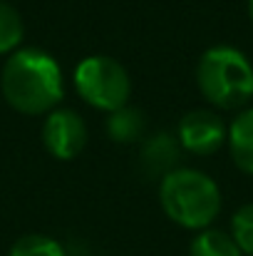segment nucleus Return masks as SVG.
I'll list each match as a JSON object with an SVG mask.
<instances>
[{"instance_id": "obj_1", "label": "nucleus", "mask_w": 253, "mask_h": 256, "mask_svg": "<svg viewBox=\"0 0 253 256\" xmlns=\"http://www.w3.org/2000/svg\"><path fill=\"white\" fill-rule=\"evenodd\" d=\"M5 102L22 114H45L57 107L65 94L62 70L57 60L42 50H15L0 75Z\"/></svg>"}, {"instance_id": "obj_2", "label": "nucleus", "mask_w": 253, "mask_h": 256, "mask_svg": "<svg viewBox=\"0 0 253 256\" xmlns=\"http://www.w3.org/2000/svg\"><path fill=\"white\" fill-rule=\"evenodd\" d=\"M159 202L174 224L194 232L209 229L221 212L219 184L209 174L189 167H179L162 179Z\"/></svg>"}, {"instance_id": "obj_3", "label": "nucleus", "mask_w": 253, "mask_h": 256, "mask_svg": "<svg viewBox=\"0 0 253 256\" xmlns=\"http://www.w3.org/2000/svg\"><path fill=\"white\" fill-rule=\"evenodd\" d=\"M196 82L214 107L239 110L253 97V65L241 50L214 45L199 58Z\"/></svg>"}, {"instance_id": "obj_4", "label": "nucleus", "mask_w": 253, "mask_h": 256, "mask_svg": "<svg viewBox=\"0 0 253 256\" xmlns=\"http://www.w3.org/2000/svg\"><path fill=\"white\" fill-rule=\"evenodd\" d=\"M75 87L87 104L104 112H117L129 102L132 94L127 70L107 55L84 58L75 70Z\"/></svg>"}, {"instance_id": "obj_5", "label": "nucleus", "mask_w": 253, "mask_h": 256, "mask_svg": "<svg viewBox=\"0 0 253 256\" xmlns=\"http://www.w3.org/2000/svg\"><path fill=\"white\" fill-rule=\"evenodd\" d=\"M176 140H179L181 150L199 154V157H209L226 144L229 127L211 110H191L181 117Z\"/></svg>"}, {"instance_id": "obj_6", "label": "nucleus", "mask_w": 253, "mask_h": 256, "mask_svg": "<svg viewBox=\"0 0 253 256\" xmlns=\"http://www.w3.org/2000/svg\"><path fill=\"white\" fill-rule=\"evenodd\" d=\"M42 142L57 160H75L87 144V124L75 110H52L42 124Z\"/></svg>"}, {"instance_id": "obj_7", "label": "nucleus", "mask_w": 253, "mask_h": 256, "mask_svg": "<svg viewBox=\"0 0 253 256\" xmlns=\"http://www.w3.org/2000/svg\"><path fill=\"white\" fill-rule=\"evenodd\" d=\"M181 144L174 134L159 132L154 137H149L142 147V167L152 176H167L174 170H179V160H181Z\"/></svg>"}, {"instance_id": "obj_8", "label": "nucleus", "mask_w": 253, "mask_h": 256, "mask_svg": "<svg viewBox=\"0 0 253 256\" xmlns=\"http://www.w3.org/2000/svg\"><path fill=\"white\" fill-rule=\"evenodd\" d=\"M229 152L244 174H253V107H246L229 124Z\"/></svg>"}, {"instance_id": "obj_9", "label": "nucleus", "mask_w": 253, "mask_h": 256, "mask_svg": "<svg viewBox=\"0 0 253 256\" xmlns=\"http://www.w3.org/2000/svg\"><path fill=\"white\" fill-rule=\"evenodd\" d=\"M144 132V114L137 107H119L117 112H109L107 120V134L119 144H132Z\"/></svg>"}, {"instance_id": "obj_10", "label": "nucleus", "mask_w": 253, "mask_h": 256, "mask_svg": "<svg viewBox=\"0 0 253 256\" xmlns=\"http://www.w3.org/2000/svg\"><path fill=\"white\" fill-rule=\"evenodd\" d=\"M189 256H244L239 244L234 242L231 234L221 232V229H204L194 236Z\"/></svg>"}, {"instance_id": "obj_11", "label": "nucleus", "mask_w": 253, "mask_h": 256, "mask_svg": "<svg viewBox=\"0 0 253 256\" xmlns=\"http://www.w3.org/2000/svg\"><path fill=\"white\" fill-rule=\"evenodd\" d=\"M22 35H25V25H22L20 12L10 2L0 0V55L17 50V45L22 42Z\"/></svg>"}, {"instance_id": "obj_12", "label": "nucleus", "mask_w": 253, "mask_h": 256, "mask_svg": "<svg viewBox=\"0 0 253 256\" xmlns=\"http://www.w3.org/2000/svg\"><path fill=\"white\" fill-rule=\"evenodd\" d=\"M7 256H67L62 244L52 236L45 234H25L20 236L12 246Z\"/></svg>"}, {"instance_id": "obj_13", "label": "nucleus", "mask_w": 253, "mask_h": 256, "mask_svg": "<svg viewBox=\"0 0 253 256\" xmlns=\"http://www.w3.org/2000/svg\"><path fill=\"white\" fill-rule=\"evenodd\" d=\"M231 236L239 244L241 254L253 256V202L244 204L231 219Z\"/></svg>"}, {"instance_id": "obj_14", "label": "nucleus", "mask_w": 253, "mask_h": 256, "mask_svg": "<svg viewBox=\"0 0 253 256\" xmlns=\"http://www.w3.org/2000/svg\"><path fill=\"white\" fill-rule=\"evenodd\" d=\"M249 18H251V22H253V0H249Z\"/></svg>"}]
</instances>
